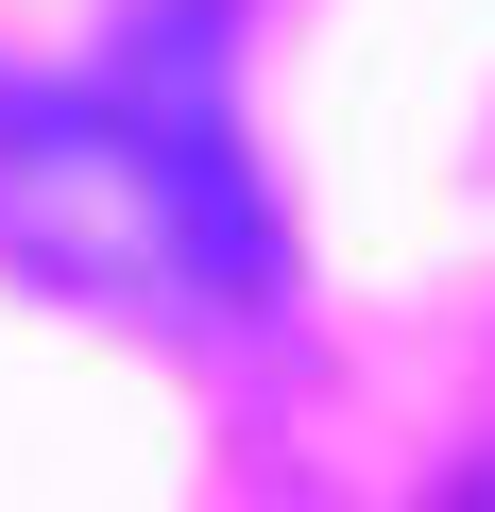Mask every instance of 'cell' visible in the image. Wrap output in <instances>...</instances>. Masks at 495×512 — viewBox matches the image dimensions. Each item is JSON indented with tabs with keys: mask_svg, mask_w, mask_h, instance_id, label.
Returning a JSON list of instances; mask_svg holds the SVG:
<instances>
[{
	"mask_svg": "<svg viewBox=\"0 0 495 512\" xmlns=\"http://www.w3.org/2000/svg\"><path fill=\"white\" fill-rule=\"evenodd\" d=\"M0 256L69 308H188L239 325L274 291V222L222 120V18H120L103 69H0Z\"/></svg>",
	"mask_w": 495,
	"mask_h": 512,
	"instance_id": "cell-1",
	"label": "cell"
}]
</instances>
